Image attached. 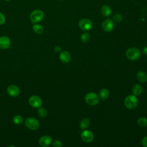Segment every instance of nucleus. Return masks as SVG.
<instances>
[{"label":"nucleus","instance_id":"1","mask_svg":"<svg viewBox=\"0 0 147 147\" xmlns=\"http://www.w3.org/2000/svg\"><path fill=\"white\" fill-rule=\"evenodd\" d=\"M138 103L137 98L134 95H130L126 96L124 100L125 106L129 109H134Z\"/></svg>","mask_w":147,"mask_h":147},{"label":"nucleus","instance_id":"2","mask_svg":"<svg viewBox=\"0 0 147 147\" xmlns=\"http://www.w3.org/2000/svg\"><path fill=\"white\" fill-rule=\"evenodd\" d=\"M44 12L41 10H34L30 15V20L32 23L37 24L40 22L44 18Z\"/></svg>","mask_w":147,"mask_h":147},{"label":"nucleus","instance_id":"3","mask_svg":"<svg viewBox=\"0 0 147 147\" xmlns=\"http://www.w3.org/2000/svg\"><path fill=\"white\" fill-rule=\"evenodd\" d=\"M86 102L91 106H94L98 103L99 97L97 94L95 92H89L85 96Z\"/></svg>","mask_w":147,"mask_h":147},{"label":"nucleus","instance_id":"4","mask_svg":"<svg viewBox=\"0 0 147 147\" xmlns=\"http://www.w3.org/2000/svg\"><path fill=\"white\" fill-rule=\"evenodd\" d=\"M126 56L129 60L134 61L140 57V52L139 49L136 48H130L126 51Z\"/></svg>","mask_w":147,"mask_h":147},{"label":"nucleus","instance_id":"5","mask_svg":"<svg viewBox=\"0 0 147 147\" xmlns=\"http://www.w3.org/2000/svg\"><path fill=\"white\" fill-rule=\"evenodd\" d=\"M25 125L30 130H36L38 129L40 123L38 120L36 118L33 117H29L25 121Z\"/></svg>","mask_w":147,"mask_h":147},{"label":"nucleus","instance_id":"6","mask_svg":"<svg viewBox=\"0 0 147 147\" xmlns=\"http://www.w3.org/2000/svg\"><path fill=\"white\" fill-rule=\"evenodd\" d=\"M29 105L34 108H38L41 107L42 103L41 98L37 95H32L29 99Z\"/></svg>","mask_w":147,"mask_h":147},{"label":"nucleus","instance_id":"7","mask_svg":"<svg viewBox=\"0 0 147 147\" xmlns=\"http://www.w3.org/2000/svg\"><path fill=\"white\" fill-rule=\"evenodd\" d=\"M79 26L83 30H89L92 27V22L87 18H83L79 22Z\"/></svg>","mask_w":147,"mask_h":147},{"label":"nucleus","instance_id":"8","mask_svg":"<svg viewBox=\"0 0 147 147\" xmlns=\"http://www.w3.org/2000/svg\"><path fill=\"white\" fill-rule=\"evenodd\" d=\"M81 138L83 141L87 143H90L92 142L94 140V136L93 133L88 130H85L83 131L81 133Z\"/></svg>","mask_w":147,"mask_h":147},{"label":"nucleus","instance_id":"9","mask_svg":"<svg viewBox=\"0 0 147 147\" xmlns=\"http://www.w3.org/2000/svg\"><path fill=\"white\" fill-rule=\"evenodd\" d=\"M102 26L103 29L106 32H110L113 30L114 26V24L113 21L110 18H107L105 20L102 24Z\"/></svg>","mask_w":147,"mask_h":147},{"label":"nucleus","instance_id":"10","mask_svg":"<svg viewBox=\"0 0 147 147\" xmlns=\"http://www.w3.org/2000/svg\"><path fill=\"white\" fill-rule=\"evenodd\" d=\"M52 142V137L49 136H43L40 137L38 141L39 145L42 147H47L51 145Z\"/></svg>","mask_w":147,"mask_h":147},{"label":"nucleus","instance_id":"11","mask_svg":"<svg viewBox=\"0 0 147 147\" xmlns=\"http://www.w3.org/2000/svg\"><path fill=\"white\" fill-rule=\"evenodd\" d=\"M7 94L11 96H18L20 93V88L16 85H10L7 88Z\"/></svg>","mask_w":147,"mask_h":147},{"label":"nucleus","instance_id":"12","mask_svg":"<svg viewBox=\"0 0 147 147\" xmlns=\"http://www.w3.org/2000/svg\"><path fill=\"white\" fill-rule=\"evenodd\" d=\"M11 44L10 38L7 36L0 37V48L1 49H7Z\"/></svg>","mask_w":147,"mask_h":147},{"label":"nucleus","instance_id":"13","mask_svg":"<svg viewBox=\"0 0 147 147\" xmlns=\"http://www.w3.org/2000/svg\"><path fill=\"white\" fill-rule=\"evenodd\" d=\"M59 58L61 61H62L63 63H67L69 62L71 56L70 53L68 52H67V51H64L60 52Z\"/></svg>","mask_w":147,"mask_h":147},{"label":"nucleus","instance_id":"14","mask_svg":"<svg viewBox=\"0 0 147 147\" xmlns=\"http://www.w3.org/2000/svg\"><path fill=\"white\" fill-rule=\"evenodd\" d=\"M100 11L102 14L105 17H108L111 14V9L108 5H103L102 6Z\"/></svg>","mask_w":147,"mask_h":147},{"label":"nucleus","instance_id":"15","mask_svg":"<svg viewBox=\"0 0 147 147\" xmlns=\"http://www.w3.org/2000/svg\"><path fill=\"white\" fill-rule=\"evenodd\" d=\"M137 78L141 83H145L147 81V75L142 71H139L137 74Z\"/></svg>","mask_w":147,"mask_h":147},{"label":"nucleus","instance_id":"16","mask_svg":"<svg viewBox=\"0 0 147 147\" xmlns=\"http://www.w3.org/2000/svg\"><path fill=\"white\" fill-rule=\"evenodd\" d=\"M142 87L140 84H136L132 88V92L134 95H139L142 92Z\"/></svg>","mask_w":147,"mask_h":147},{"label":"nucleus","instance_id":"17","mask_svg":"<svg viewBox=\"0 0 147 147\" xmlns=\"http://www.w3.org/2000/svg\"><path fill=\"white\" fill-rule=\"evenodd\" d=\"M90 125V121L89 119L88 118H83V119L81 120V121L80 122V127L82 129H85L86 128H87Z\"/></svg>","mask_w":147,"mask_h":147},{"label":"nucleus","instance_id":"18","mask_svg":"<svg viewBox=\"0 0 147 147\" xmlns=\"http://www.w3.org/2000/svg\"><path fill=\"white\" fill-rule=\"evenodd\" d=\"M33 30L34 32L37 34H41L44 32V28L42 25L37 24H34L33 25Z\"/></svg>","mask_w":147,"mask_h":147},{"label":"nucleus","instance_id":"19","mask_svg":"<svg viewBox=\"0 0 147 147\" xmlns=\"http://www.w3.org/2000/svg\"><path fill=\"white\" fill-rule=\"evenodd\" d=\"M109 96V91L106 88H102L99 92V96L102 100L106 99Z\"/></svg>","mask_w":147,"mask_h":147},{"label":"nucleus","instance_id":"20","mask_svg":"<svg viewBox=\"0 0 147 147\" xmlns=\"http://www.w3.org/2000/svg\"><path fill=\"white\" fill-rule=\"evenodd\" d=\"M23 121H24L23 117L20 115H16L15 116H14L13 118V122L16 125H18L22 124V123L23 122Z\"/></svg>","mask_w":147,"mask_h":147},{"label":"nucleus","instance_id":"21","mask_svg":"<svg viewBox=\"0 0 147 147\" xmlns=\"http://www.w3.org/2000/svg\"><path fill=\"white\" fill-rule=\"evenodd\" d=\"M137 123L139 126L141 127H145L147 126V118L145 117H141L138 119Z\"/></svg>","mask_w":147,"mask_h":147},{"label":"nucleus","instance_id":"22","mask_svg":"<svg viewBox=\"0 0 147 147\" xmlns=\"http://www.w3.org/2000/svg\"><path fill=\"white\" fill-rule=\"evenodd\" d=\"M37 113L41 117H45L47 114V111L46 109L44 107H38V109L37 110Z\"/></svg>","mask_w":147,"mask_h":147},{"label":"nucleus","instance_id":"23","mask_svg":"<svg viewBox=\"0 0 147 147\" xmlns=\"http://www.w3.org/2000/svg\"><path fill=\"white\" fill-rule=\"evenodd\" d=\"M81 40L83 42H88L90 39V35L88 33H84L81 36Z\"/></svg>","mask_w":147,"mask_h":147},{"label":"nucleus","instance_id":"24","mask_svg":"<svg viewBox=\"0 0 147 147\" xmlns=\"http://www.w3.org/2000/svg\"><path fill=\"white\" fill-rule=\"evenodd\" d=\"M113 20L117 22H119L122 21V17L121 16V14H119V13H117L115 14L113 16Z\"/></svg>","mask_w":147,"mask_h":147},{"label":"nucleus","instance_id":"25","mask_svg":"<svg viewBox=\"0 0 147 147\" xmlns=\"http://www.w3.org/2000/svg\"><path fill=\"white\" fill-rule=\"evenodd\" d=\"M52 145L54 147H61V146H62L63 144L60 141L56 140L53 142Z\"/></svg>","mask_w":147,"mask_h":147},{"label":"nucleus","instance_id":"26","mask_svg":"<svg viewBox=\"0 0 147 147\" xmlns=\"http://www.w3.org/2000/svg\"><path fill=\"white\" fill-rule=\"evenodd\" d=\"M5 21H6L5 16H4V14L3 13L0 12V25L3 24L5 22Z\"/></svg>","mask_w":147,"mask_h":147},{"label":"nucleus","instance_id":"27","mask_svg":"<svg viewBox=\"0 0 147 147\" xmlns=\"http://www.w3.org/2000/svg\"><path fill=\"white\" fill-rule=\"evenodd\" d=\"M142 145L144 147H147V136H145L143 138L142 140Z\"/></svg>","mask_w":147,"mask_h":147},{"label":"nucleus","instance_id":"28","mask_svg":"<svg viewBox=\"0 0 147 147\" xmlns=\"http://www.w3.org/2000/svg\"><path fill=\"white\" fill-rule=\"evenodd\" d=\"M54 50H55V51L56 52L59 53V52H61V47H60L59 46H56V47L55 48Z\"/></svg>","mask_w":147,"mask_h":147},{"label":"nucleus","instance_id":"29","mask_svg":"<svg viewBox=\"0 0 147 147\" xmlns=\"http://www.w3.org/2000/svg\"><path fill=\"white\" fill-rule=\"evenodd\" d=\"M143 53L145 55L147 56V47H145L144 49H143Z\"/></svg>","mask_w":147,"mask_h":147},{"label":"nucleus","instance_id":"30","mask_svg":"<svg viewBox=\"0 0 147 147\" xmlns=\"http://www.w3.org/2000/svg\"><path fill=\"white\" fill-rule=\"evenodd\" d=\"M5 1H10V0H5Z\"/></svg>","mask_w":147,"mask_h":147},{"label":"nucleus","instance_id":"31","mask_svg":"<svg viewBox=\"0 0 147 147\" xmlns=\"http://www.w3.org/2000/svg\"><path fill=\"white\" fill-rule=\"evenodd\" d=\"M60 1H61V0H60Z\"/></svg>","mask_w":147,"mask_h":147}]
</instances>
